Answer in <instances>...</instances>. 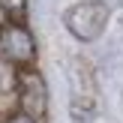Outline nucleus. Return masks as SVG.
Segmentation results:
<instances>
[{"mask_svg":"<svg viewBox=\"0 0 123 123\" xmlns=\"http://www.w3.org/2000/svg\"><path fill=\"white\" fill-rule=\"evenodd\" d=\"M108 21H111V9L102 0H81L72 3L63 15V24L78 42H96L105 33Z\"/></svg>","mask_w":123,"mask_h":123,"instance_id":"1","label":"nucleus"},{"mask_svg":"<svg viewBox=\"0 0 123 123\" xmlns=\"http://www.w3.org/2000/svg\"><path fill=\"white\" fill-rule=\"evenodd\" d=\"M3 123H39V120H33L30 114H24V111H15V114H9Z\"/></svg>","mask_w":123,"mask_h":123,"instance_id":"6","label":"nucleus"},{"mask_svg":"<svg viewBox=\"0 0 123 123\" xmlns=\"http://www.w3.org/2000/svg\"><path fill=\"white\" fill-rule=\"evenodd\" d=\"M0 54L18 69H33L36 63V39L24 21H3L0 24Z\"/></svg>","mask_w":123,"mask_h":123,"instance_id":"2","label":"nucleus"},{"mask_svg":"<svg viewBox=\"0 0 123 123\" xmlns=\"http://www.w3.org/2000/svg\"><path fill=\"white\" fill-rule=\"evenodd\" d=\"M0 12L6 15V21H24L27 0H0Z\"/></svg>","mask_w":123,"mask_h":123,"instance_id":"5","label":"nucleus"},{"mask_svg":"<svg viewBox=\"0 0 123 123\" xmlns=\"http://www.w3.org/2000/svg\"><path fill=\"white\" fill-rule=\"evenodd\" d=\"M15 96H18V111L30 114L39 123L45 120V114H48V87H45V78L36 69H21Z\"/></svg>","mask_w":123,"mask_h":123,"instance_id":"3","label":"nucleus"},{"mask_svg":"<svg viewBox=\"0 0 123 123\" xmlns=\"http://www.w3.org/2000/svg\"><path fill=\"white\" fill-rule=\"evenodd\" d=\"M18 78H21V69H18L15 63H9V60L0 54V96L18 90Z\"/></svg>","mask_w":123,"mask_h":123,"instance_id":"4","label":"nucleus"}]
</instances>
